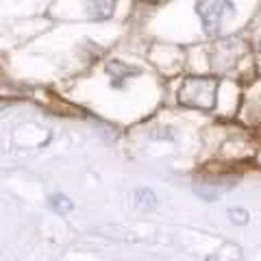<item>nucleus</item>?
<instances>
[{"mask_svg": "<svg viewBox=\"0 0 261 261\" xmlns=\"http://www.w3.org/2000/svg\"><path fill=\"white\" fill-rule=\"evenodd\" d=\"M50 207L55 209V211H59V214H65V211H70L72 207V200L68 198V196H63V194H55L53 198H50Z\"/></svg>", "mask_w": 261, "mask_h": 261, "instance_id": "obj_8", "label": "nucleus"}, {"mask_svg": "<svg viewBox=\"0 0 261 261\" xmlns=\"http://www.w3.org/2000/svg\"><path fill=\"white\" fill-rule=\"evenodd\" d=\"M218 76H187L178 87V105L196 111H214L218 105Z\"/></svg>", "mask_w": 261, "mask_h": 261, "instance_id": "obj_1", "label": "nucleus"}, {"mask_svg": "<svg viewBox=\"0 0 261 261\" xmlns=\"http://www.w3.org/2000/svg\"><path fill=\"white\" fill-rule=\"evenodd\" d=\"M228 218H231V222H235V224H246L248 222V211H244V209H228Z\"/></svg>", "mask_w": 261, "mask_h": 261, "instance_id": "obj_9", "label": "nucleus"}, {"mask_svg": "<svg viewBox=\"0 0 261 261\" xmlns=\"http://www.w3.org/2000/svg\"><path fill=\"white\" fill-rule=\"evenodd\" d=\"M135 200H137V207H142V209H152V207H157V196H154L152 190H146V187L137 190Z\"/></svg>", "mask_w": 261, "mask_h": 261, "instance_id": "obj_7", "label": "nucleus"}, {"mask_svg": "<svg viewBox=\"0 0 261 261\" xmlns=\"http://www.w3.org/2000/svg\"><path fill=\"white\" fill-rule=\"evenodd\" d=\"M244 50H246V48H244V42H240V39H233V37L220 39L209 50L211 68H214V72H218V74H228V72H233L235 65L240 63Z\"/></svg>", "mask_w": 261, "mask_h": 261, "instance_id": "obj_3", "label": "nucleus"}, {"mask_svg": "<svg viewBox=\"0 0 261 261\" xmlns=\"http://www.w3.org/2000/svg\"><path fill=\"white\" fill-rule=\"evenodd\" d=\"M105 72L109 74L113 87H122L126 79H130L133 74H137L140 70H137V68H130V65L122 63V61H118V59H111V61L105 63Z\"/></svg>", "mask_w": 261, "mask_h": 261, "instance_id": "obj_5", "label": "nucleus"}, {"mask_svg": "<svg viewBox=\"0 0 261 261\" xmlns=\"http://www.w3.org/2000/svg\"><path fill=\"white\" fill-rule=\"evenodd\" d=\"M116 3L118 0H85L89 18L96 20V22L109 20L113 15V11H116Z\"/></svg>", "mask_w": 261, "mask_h": 261, "instance_id": "obj_6", "label": "nucleus"}, {"mask_svg": "<svg viewBox=\"0 0 261 261\" xmlns=\"http://www.w3.org/2000/svg\"><path fill=\"white\" fill-rule=\"evenodd\" d=\"M235 187H238V176L228 174V172H220V174L205 172L202 176L194 178V194L209 202L220 198V196H224L226 192L235 190Z\"/></svg>", "mask_w": 261, "mask_h": 261, "instance_id": "obj_4", "label": "nucleus"}, {"mask_svg": "<svg viewBox=\"0 0 261 261\" xmlns=\"http://www.w3.org/2000/svg\"><path fill=\"white\" fill-rule=\"evenodd\" d=\"M259 53H261V37H259Z\"/></svg>", "mask_w": 261, "mask_h": 261, "instance_id": "obj_10", "label": "nucleus"}, {"mask_svg": "<svg viewBox=\"0 0 261 261\" xmlns=\"http://www.w3.org/2000/svg\"><path fill=\"white\" fill-rule=\"evenodd\" d=\"M233 3L231 0H196V13L200 18L202 31L207 37H216L224 24V18L231 15Z\"/></svg>", "mask_w": 261, "mask_h": 261, "instance_id": "obj_2", "label": "nucleus"}]
</instances>
